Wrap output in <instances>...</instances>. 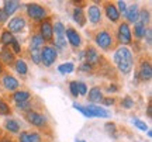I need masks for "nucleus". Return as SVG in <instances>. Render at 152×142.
<instances>
[{
  "mask_svg": "<svg viewBox=\"0 0 152 142\" xmlns=\"http://www.w3.org/2000/svg\"><path fill=\"white\" fill-rule=\"evenodd\" d=\"M114 63L123 75L131 73L132 68H134V56H132L131 49L123 47V45L118 47L114 52Z\"/></svg>",
  "mask_w": 152,
  "mask_h": 142,
  "instance_id": "f257e3e1",
  "label": "nucleus"
},
{
  "mask_svg": "<svg viewBox=\"0 0 152 142\" xmlns=\"http://www.w3.org/2000/svg\"><path fill=\"white\" fill-rule=\"evenodd\" d=\"M94 41H96L97 47H100L103 51H110V49L114 48V45H115L113 34L110 33V31H107V30H100V31H97L96 35H94Z\"/></svg>",
  "mask_w": 152,
  "mask_h": 142,
  "instance_id": "f03ea898",
  "label": "nucleus"
},
{
  "mask_svg": "<svg viewBox=\"0 0 152 142\" xmlns=\"http://www.w3.org/2000/svg\"><path fill=\"white\" fill-rule=\"evenodd\" d=\"M26 11H27V16L33 20V21H42L47 18V9L42 7L41 4H38V3H30L27 4L26 7Z\"/></svg>",
  "mask_w": 152,
  "mask_h": 142,
  "instance_id": "7ed1b4c3",
  "label": "nucleus"
},
{
  "mask_svg": "<svg viewBox=\"0 0 152 142\" xmlns=\"http://www.w3.org/2000/svg\"><path fill=\"white\" fill-rule=\"evenodd\" d=\"M52 27H54V34H55L54 48L55 49H65L66 48V37H65V25H64V23L56 21Z\"/></svg>",
  "mask_w": 152,
  "mask_h": 142,
  "instance_id": "20e7f679",
  "label": "nucleus"
},
{
  "mask_svg": "<svg viewBox=\"0 0 152 142\" xmlns=\"http://www.w3.org/2000/svg\"><path fill=\"white\" fill-rule=\"evenodd\" d=\"M56 58H58V51L52 45H44L41 49V63L45 68H49L54 65Z\"/></svg>",
  "mask_w": 152,
  "mask_h": 142,
  "instance_id": "39448f33",
  "label": "nucleus"
},
{
  "mask_svg": "<svg viewBox=\"0 0 152 142\" xmlns=\"http://www.w3.org/2000/svg\"><path fill=\"white\" fill-rule=\"evenodd\" d=\"M52 20L51 17H47L45 20L39 23V35L42 37V39L45 42H51L54 41V27H52Z\"/></svg>",
  "mask_w": 152,
  "mask_h": 142,
  "instance_id": "423d86ee",
  "label": "nucleus"
},
{
  "mask_svg": "<svg viewBox=\"0 0 152 142\" xmlns=\"http://www.w3.org/2000/svg\"><path fill=\"white\" fill-rule=\"evenodd\" d=\"M117 39L123 47L130 45L132 42V34H131V28L128 23H120L118 30H117Z\"/></svg>",
  "mask_w": 152,
  "mask_h": 142,
  "instance_id": "0eeeda50",
  "label": "nucleus"
},
{
  "mask_svg": "<svg viewBox=\"0 0 152 142\" xmlns=\"http://www.w3.org/2000/svg\"><path fill=\"white\" fill-rule=\"evenodd\" d=\"M26 120L34 127H38V128H41V127H45L47 125V117L41 113H38V111H34V110H30L27 111V114H26Z\"/></svg>",
  "mask_w": 152,
  "mask_h": 142,
  "instance_id": "6e6552de",
  "label": "nucleus"
},
{
  "mask_svg": "<svg viewBox=\"0 0 152 142\" xmlns=\"http://www.w3.org/2000/svg\"><path fill=\"white\" fill-rule=\"evenodd\" d=\"M26 25H27L26 18H24L23 16H16L7 23V31L11 33V34H18L26 28Z\"/></svg>",
  "mask_w": 152,
  "mask_h": 142,
  "instance_id": "1a4fd4ad",
  "label": "nucleus"
},
{
  "mask_svg": "<svg viewBox=\"0 0 152 142\" xmlns=\"http://www.w3.org/2000/svg\"><path fill=\"white\" fill-rule=\"evenodd\" d=\"M138 73V77H140V80L142 82H149L152 77V66H151V62L148 59H144L141 62V65H140V69L137 71Z\"/></svg>",
  "mask_w": 152,
  "mask_h": 142,
  "instance_id": "9d476101",
  "label": "nucleus"
},
{
  "mask_svg": "<svg viewBox=\"0 0 152 142\" xmlns=\"http://www.w3.org/2000/svg\"><path fill=\"white\" fill-rule=\"evenodd\" d=\"M3 73H4V72H3ZM1 86H3L6 90H9V92H16V90H18V87H20V82H18L13 75L4 73V75L1 76Z\"/></svg>",
  "mask_w": 152,
  "mask_h": 142,
  "instance_id": "9b49d317",
  "label": "nucleus"
},
{
  "mask_svg": "<svg viewBox=\"0 0 152 142\" xmlns=\"http://www.w3.org/2000/svg\"><path fill=\"white\" fill-rule=\"evenodd\" d=\"M65 37H66V39H68V42H69L73 48H79L82 45L80 34L77 33L75 28H72V27L65 28Z\"/></svg>",
  "mask_w": 152,
  "mask_h": 142,
  "instance_id": "f8f14e48",
  "label": "nucleus"
},
{
  "mask_svg": "<svg viewBox=\"0 0 152 142\" xmlns=\"http://www.w3.org/2000/svg\"><path fill=\"white\" fill-rule=\"evenodd\" d=\"M85 62L90 66H96L100 63V55L94 47H87L85 49Z\"/></svg>",
  "mask_w": 152,
  "mask_h": 142,
  "instance_id": "ddd939ff",
  "label": "nucleus"
},
{
  "mask_svg": "<svg viewBox=\"0 0 152 142\" xmlns=\"http://www.w3.org/2000/svg\"><path fill=\"white\" fill-rule=\"evenodd\" d=\"M104 13H106V17H107L111 23L120 21V13H118V10H117V6L114 4V3H111V1L104 3Z\"/></svg>",
  "mask_w": 152,
  "mask_h": 142,
  "instance_id": "4468645a",
  "label": "nucleus"
},
{
  "mask_svg": "<svg viewBox=\"0 0 152 142\" xmlns=\"http://www.w3.org/2000/svg\"><path fill=\"white\" fill-rule=\"evenodd\" d=\"M87 18L92 24H99L102 21V9L97 4H90L87 7Z\"/></svg>",
  "mask_w": 152,
  "mask_h": 142,
  "instance_id": "2eb2a0df",
  "label": "nucleus"
},
{
  "mask_svg": "<svg viewBox=\"0 0 152 142\" xmlns=\"http://www.w3.org/2000/svg\"><path fill=\"white\" fill-rule=\"evenodd\" d=\"M0 62L1 65H14L16 62V55L11 52V49L9 47H3L0 51Z\"/></svg>",
  "mask_w": 152,
  "mask_h": 142,
  "instance_id": "dca6fc26",
  "label": "nucleus"
},
{
  "mask_svg": "<svg viewBox=\"0 0 152 142\" xmlns=\"http://www.w3.org/2000/svg\"><path fill=\"white\" fill-rule=\"evenodd\" d=\"M85 109L92 114V117H102V118H107V117H110L109 110L103 109V107H100V106H96V104H87Z\"/></svg>",
  "mask_w": 152,
  "mask_h": 142,
  "instance_id": "f3484780",
  "label": "nucleus"
},
{
  "mask_svg": "<svg viewBox=\"0 0 152 142\" xmlns=\"http://www.w3.org/2000/svg\"><path fill=\"white\" fill-rule=\"evenodd\" d=\"M138 13H140V7H138L137 3H134V4H131V6L127 7L124 16H125V18H127V21L128 23L135 24V23L138 21Z\"/></svg>",
  "mask_w": 152,
  "mask_h": 142,
  "instance_id": "a211bd4d",
  "label": "nucleus"
},
{
  "mask_svg": "<svg viewBox=\"0 0 152 142\" xmlns=\"http://www.w3.org/2000/svg\"><path fill=\"white\" fill-rule=\"evenodd\" d=\"M18 142H42V138L38 132L23 131L18 135Z\"/></svg>",
  "mask_w": 152,
  "mask_h": 142,
  "instance_id": "6ab92c4d",
  "label": "nucleus"
},
{
  "mask_svg": "<svg viewBox=\"0 0 152 142\" xmlns=\"http://www.w3.org/2000/svg\"><path fill=\"white\" fill-rule=\"evenodd\" d=\"M87 100H89V103H90V104L102 103V100H103V92H102V89L99 87V86H94V87H92L90 90H89Z\"/></svg>",
  "mask_w": 152,
  "mask_h": 142,
  "instance_id": "aec40b11",
  "label": "nucleus"
},
{
  "mask_svg": "<svg viewBox=\"0 0 152 142\" xmlns=\"http://www.w3.org/2000/svg\"><path fill=\"white\" fill-rule=\"evenodd\" d=\"M3 11H4L7 16L10 17L11 14H14L18 9H20V1H14V0H6L3 3Z\"/></svg>",
  "mask_w": 152,
  "mask_h": 142,
  "instance_id": "412c9836",
  "label": "nucleus"
},
{
  "mask_svg": "<svg viewBox=\"0 0 152 142\" xmlns=\"http://www.w3.org/2000/svg\"><path fill=\"white\" fill-rule=\"evenodd\" d=\"M72 17H73V21L77 23L79 27H85L86 17H85V13H83V9H82V7H75V9H73V13H72Z\"/></svg>",
  "mask_w": 152,
  "mask_h": 142,
  "instance_id": "4be33fe9",
  "label": "nucleus"
},
{
  "mask_svg": "<svg viewBox=\"0 0 152 142\" xmlns=\"http://www.w3.org/2000/svg\"><path fill=\"white\" fill-rule=\"evenodd\" d=\"M4 130L11 134H18L20 132V122L14 118H7L4 121Z\"/></svg>",
  "mask_w": 152,
  "mask_h": 142,
  "instance_id": "5701e85b",
  "label": "nucleus"
},
{
  "mask_svg": "<svg viewBox=\"0 0 152 142\" xmlns=\"http://www.w3.org/2000/svg\"><path fill=\"white\" fill-rule=\"evenodd\" d=\"M45 41L42 39V37L38 33L33 34L31 35V39H30V49H42Z\"/></svg>",
  "mask_w": 152,
  "mask_h": 142,
  "instance_id": "b1692460",
  "label": "nucleus"
},
{
  "mask_svg": "<svg viewBox=\"0 0 152 142\" xmlns=\"http://www.w3.org/2000/svg\"><path fill=\"white\" fill-rule=\"evenodd\" d=\"M31 98V93L27 90H16L13 93V100L17 103H23V101H28Z\"/></svg>",
  "mask_w": 152,
  "mask_h": 142,
  "instance_id": "393cba45",
  "label": "nucleus"
},
{
  "mask_svg": "<svg viewBox=\"0 0 152 142\" xmlns=\"http://www.w3.org/2000/svg\"><path fill=\"white\" fill-rule=\"evenodd\" d=\"M145 33H147V25H144L142 23L137 21L134 24V37L137 39H142L145 37Z\"/></svg>",
  "mask_w": 152,
  "mask_h": 142,
  "instance_id": "a878e982",
  "label": "nucleus"
},
{
  "mask_svg": "<svg viewBox=\"0 0 152 142\" xmlns=\"http://www.w3.org/2000/svg\"><path fill=\"white\" fill-rule=\"evenodd\" d=\"M14 69H16V72L20 76H26L28 72V66H27V63H26V60L16 59V62H14Z\"/></svg>",
  "mask_w": 152,
  "mask_h": 142,
  "instance_id": "bb28decb",
  "label": "nucleus"
},
{
  "mask_svg": "<svg viewBox=\"0 0 152 142\" xmlns=\"http://www.w3.org/2000/svg\"><path fill=\"white\" fill-rule=\"evenodd\" d=\"M14 41V35L11 33H9L7 30L1 31V35H0V44L3 47H10L11 42Z\"/></svg>",
  "mask_w": 152,
  "mask_h": 142,
  "instance_id": "cd10ccee",
  "label": "nucleus"
},
{
  "mask_svg": "<svg viewBox=\"0 0 152 142\" xmlns=\"http://www.w3.org/2000/svg\"><path fill=\"white\" fill-rule=\"evenodd\" d=\"M151 20V14H149V10L148 9H141L140 13H138V21L142 23L144 25H147Z\"/></svg>",
  "mask_w": 152,
  "mask_h": 142,
  "instance_id": "c85d7f7f",
  "label": "nucleus"
},
{
  "mask_svg": "<svg viewBox=\"0 0 152 142\" xmlns=\"http://www.w3.org/2000/svg\"><path fill=\"white\" fill-rule=\"evenodd\" d=\"M58 71H59V73H62V75L72 73V72L75 71V65H73L72 62H66V63H62V65L58 66Z\"/></svg>",
  "mask_w": 152,
  "mask_h": 142,
  "instance_id": "c756f323",
  "label": "nucleus"
},
{
  "mask_svg": "<svg viewBox=\"0 0 152 142\" xmlns=\"http://www.w3.org/2000/svg\"><path fill=\"white\" fill-rule=\"evenodd\" d=\"M30 58L35 65H41V49H30Z\"/></svg>",
  "mask_w": 152,
  "mask_h": 142,
  "instance_id": "7c9ffc66",
  "label": "nucleus"
},
{
  "mask_svg": "<svg viewBox=\"0 0 152 142\" xmlns=\"http://www.w3.org/2000/svg\"><path fill=\"white\" fill-rule=\"evenodd\" d=\"M104 128L109 135H111L113 138H117V125L114 122H106L104 124Z\"/></svg>",
  "mask_w": 152,
  "mask_h": 142,
  "instance_id": "2f4dec72",
  "label": "nucleus"
},
{
  "mask_svg": "<svg viewBox=\"0 0 152 142\" xmlns=\"http://www.w3.org/2000/svg\"><path fill=\"white\" fill-rule=\"evenodd\" d=\"M11 109L3 98H0V115H10Z\"/></svg>",
  "mask_w": 152,
  "mask_h": 142,
  "instance_id": "473e14b6",
  "label": "nucleus"
},
{
  "mask_svg": "<svg viewBox=\"0 0 152 142\" xmlns=\"http://www.w3.org/2000/svg\"><path fill=\"white\" fill-rule=\"evenodd\" d=\"M121 107L125 110H130L134 107V100L131 98V96H125V97L121 100Z\"/></svg>",
  "mask_w": 152,
  "mask_h": 142,
  "instance_id": "72a5a7b5",
  "label": "nucleus"
},
{
  "mask_svg": "<svg viewBox=\"0 0 152 142\" xmlns=\"http://www.w3.org/2000/svg\"><path fill=\"white\" fill-rule=\"evenodd\" d=\"M131 122L134 124V125L138 128V130H141V131H148V125L144 122V121H141L140 118H137V117H132V120H131Z\"/></svg>",
  "mask_w": 152,
  "mask_h": 142,
  "instance_id": "f704fd0d",
  "label": "nucleus"
},
{
  "mask_svg": "<svg viewBox=\"0 0 152 142\" xmlns=\"http://www.w3.org/2000/svg\"><path fill=\"white\" fill-rule=\"evenodd\" d=\"M9 48L11 49V52L14 55H18V54H21V47H20V42L17 41L16 38H14V41L11 42V45L9 47Z\"/></svg>",
  "mask_w": 152,
  "mask_h": 142,
  "instance_id": "c9c22d12",
  "label": "nucleus"
},
{
  "mask_svg": "<svg viewBox=\"0 0 152 142\" xmlns=\"http://www.w3.org/2000/svg\"><path fill=\"white\" fill-rule=\"evenodd\" d=\"M69 90L73 97H79V90H77V80H72L69 83Z\"/></svg>",
  "mask_w": 152,
  "mask_h": 142,
  "instance_id": "e433bc0d",
  "label": "nucleus"
},
{
  "mask_svg": "<svg viewBox=\"0 0 152 142\" xmlns=\"http://www.w3.org/2000/svg\"><path fill=\"white\" fill-rule=\"evenodd\" d=\"M16 107H17V109H18V110H20V111H30L33 106H31V103H30V100H28V101H23V103H17V104H16Z\"/></svg>",
  "mask_w": 152,
  "mask_h": 142,
  "instance_id": "4c0bfd02",
  "label": "nucleus"
},
{
  "mask_svg": "<svg viewBox=\"0 0 152 142\" xmlns=\"http://www.w3.org/2000/svg\"><path fill=\"white\" fill-rule=\"evenodd\" d=\"M77 90H79V96H86V94H87V86H86V83L77 82Z\"/></svg>",
  "mask_w": 152,
  "mask_h": 142,
  "instance_id": "58836bf2",
  "label": "nucleus"
},
{
  "mask_svg": "<svg viewBox=\"0 0 152 142\" xmlns=\"http://www.w3.org/2000/svg\"><path fill=\"white\" fill-rule=\"evenodd\" d=\"M79 71H80V72H86V73H90V72L93 71V66H90L89 63H86V62H82L80 66H79Z\"/></svg>",
  "mask_w": 152,
  "mask_h": 142,
  "instance_id": "ea45409f",
  "label": "nucleus"
},
{
  "mask_svg": "<svg viewBox=\"0 0 152 142\" xmlns=\"http://www.w3.org/2000/svg\"><path fill=\"white\" fill-rule=\"evenodd\" d=\"M117 6H118V7H117V10H118L120 14H121V13L124 14L125 10H127V3L123 1V0H120V1H117Z\"/></svg>",
  "mask_w": 152,
  "mask_h": 142,
  "instance_id": "a19ab883",
  "label": "nucleus"
},
{
  "mask_svg": "<svg viewBox=\"0 0 152 142\" xmlns=\"http://www.w3.org/2000/svg\"><path fill=\"white\" fill-rule=\"evenodd\" d=\"M114 103H115V100H114L113 97H103V100H102V104H103V106H106V107L113 106Z\"/></svg>",
  "mask_w": 152,
  "mask_h": 142,
  "instance_id": "79ce46f5",
  "label": "nucleus"
},
{
  "mask_svg": "<svg viewBox=\"0 0 152 142\" xmlns=\"http://www.w3.org/2000/svg\"><path fill=\"white\" fill-rule=\"evenodd\" d=\"M144 38L147 39V44L151 45L152 42V28L151 27H147V33H145V37Z\"/></svg>",
  "mask_w": 152,
  "mask_h": 142,
  "instance_id": "37998d69",
  "label": "nucleus"
},
{
  "mask_svg": "<svg viewBox=\"0 0 152 142\" xmlns=\"http://www.w3.org/2000/svg\"><path fill=\"white\" fill-rule=\"evenodd\" d=\"M9 20V16L6 14L4 11H3V9H0V24H3V23H6Z\"/></svg>",
  "mask_w": 152,
  "mask_h": 142,
  "instance_id": "c03bdc74",
  "label": "nucleus"
},
{
  "mask_svg": "<svg viewBox=\"0 0 152 142\" xmlns=\"http://www.w3.org/2000/svg\"><path fill=\"white\" fill-rule=\"evenodd\" d=\"M109 93H117L118 92V87L115 86V84H111V86H107V89H106Z\"/></svg>",
  "mask_w": 152,
  "mask_h": 142,
  "instance_id": "a18cd8bd",
  "label": "nucleus"
},
{
  "mask_svg": "<svg viewBox=\"0 0 152 142\" xmlns=\"http://www.w3.org/2000/svg\"><path fill=\"white\" fill-rule=\"evenodd\" d=\"M147 115H148V118H151V117H152V109H151V104H148V107H147Z\"/></svg>",
  "mask_w": 152,
  "mask_h": 142,
  "instance_id": "49530a36",
  "label": "nucleus"
},
{
  "mask_svg": "<svg viewBox=\"0 0 152 142\" xmlns=\"http://www.w3.org/2000/svg\"><path fill=\"white\" fill-rule=\"evenodd\" d=\"M0 142H14L11 138H9V137H3L1 139H0Z\"/></svg>",
  "mask_w": 152,
  "mask_h": 142,
  "instance_id": "de8ad7c7",
  "label": "nucleus"
},
{
  "mask_svg": "<svg viewBox=\"0 0 152 142\" xmlns=\"http://www.w3.org/2000/svg\"><path fill=\"white\" fill-rule=\"evenodd\" d=\"M79 59L85 62V51H80V54H79Z\"/></svg>",
  "mask_w": 152,
  "mask_h": 142,
  "instance_id": "09e8293b",
  "label": "nucleus"
},
{
  "mask_svg": "<svg viewBox=\"0 0 152 142\" xmlns=\"http://www.w3.org/2000/svg\"><path fill=\"white\" fill-rule=\"evenodd\" d=\"M3 75V65H1V62H0V76Z\"/></svg>",
  "mask_w": 152,
  "mask_h": 142,
  "instance_id": "8fccbe9b",
  "label": "nucleus"
},
{
  "mask_svg": "<svg viewBox=\"0 0 152 142\" xmlns=\"http://www.w3.org/2000/svg\"><path fill=\"white\" fill-rule=\"evenodd\" d=\"M76 142H86V141H76Z\"/></svg>",
  "mask_w": 152,
  "mask_h": 142,
  "instance_id": "3c124183",
  "label": "nucleus"
}]
</instances>
